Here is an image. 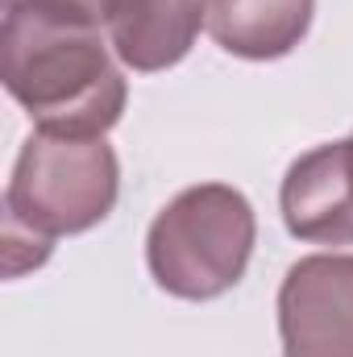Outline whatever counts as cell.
I'll return each instance as SVG.
<instances>
[{
	"instance_id": "1",
	"label": "cell",
	"mask_w": 353,
	"mask_h": 357,
	"mask_svg": "<svg viewBox=\"0 0 353 357\" xmlns=\"http://www.w3.org/2000/svg\"><path fill=\"white\" fill-rule=\"evenodd\" d=\"M0 79L46 133L104 137L129 100L104 25L71 21L25 0L4 4Z\"/></svg>"
},
{
	"instance_id": "2",
	"label": "cell",
	"mask_w": 353,
	"mask_h": 357,
	"mask_svg": "<svg viewBox=\"0 0 353 357\" xmlns=\"http://www.w3.org/2000/svg\"><path fill=\"white\" fill-rule=\"evenodd\" d=\"M121 195V162L104 137L33 129L4 191V274L38 270L59 237L88 233Z\"/></svg>"
},
{
	"instance_id": "3",
	"label": "cell",
	"mask_w": 353,
	"mask_h": 357,
	"mask_svg": "<svg viewBox=\"0 0 353 357\" xmlns=\"http://www.w3.org/2000/svg\"><path fill=\"white\" fill-rule=\"evenodd\" d=\"M258 216L246 191L229 183H195L154 216L146 233L150 278L187 303L229 295L254 258Z\"/></svg>"
},
{
	"instance_id": "4",
	"label": "cell",
	"mask_w": 353,
	"mask_h": 357,
	"mask_svg": "<svg viewBox=\"0 0 353 357\" xmlns=\"http://www.w3.org/2000/svg\"><path fill=\"white\" fill-rule=\"evenodd\" d=\"M283 357H353V254H308L278 287Z\"/></svg>"
},
{
	"instance_id": "5",
	"label": "cell",
	"mask_w": 353,
	"mask_h": 357,
	"mask_svg": "<svg viewBox=\"0 0 353 357\" xmlns=\"http://www.w3.org/2000/svg\"><path fill=\"white\" fill-rule=\"evenodd\" d=\"M278 212L295 241L353 245V171L345 137L324 142L287 167L278 187Z\"/></svg>"
},
{
	"instance_id": "6",
	"label": "cell",
	"mask_w": 353,
	"mask_h": 357,
	"mask_svg": "<svg viewBox=\"0 0 353 357\" xmlns=\"http://www.w3.org/2000/svg\"><path fill=\"white\" fill-rule=\"evenodd\" d=\"M204 29V0H112L104 33L121 67L154 75L183 63Z\"/></svg>"
},
{
	"instance_id": "7",
	"label": "cell",
	"mask_w": 353,
	"mask_h": 357,
	"mask_svg": "<svg viewBox=\"0 0 353 357\" xmlns=\"http://www.w3.org/2000/svg\"><path fill=\"white\" fill-rule=\"evenodd\" d=\"M316 0H204L212 42L246 63L287 59L312 29Z\"/></svg>"
},
{
	"instance_id": "8",
	"label": "cell",
	"mask_w": 353,
	"mask_h": 357,
	"mask_svg": "<svg viewBox=\"0 0 353 357\" xmlns=\"http://www.w3.org/2000/svg\"><path fill=\"white\" fill-rule=\"evenodd\" d=\"M4 4H17V0H4ZM25 4L59 13V17H71V21H88V25H104L108 8H112V0H25Z\"/></svg>"
},
{
	"instance_id": "9",
	"label": "cell",
	"mask_w": 353,
	"mask_h": 357,
	"mask_svg": "<svg viewBox=\"0 0 353 357\" xmlns=\"http://www.w3.org/2000/svg\"><path fill=\"white\" fill-rule=\"evenodd\" d=\"M345 146H350V171H353V133L345 137Z\"/></svg>"
}]
</instances>
